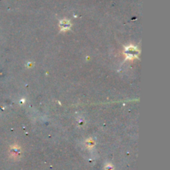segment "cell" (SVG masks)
<instances>
[{"label": "cell", "mask_w": 170, "mask_h": 170, "mask_svg": "<svg viewBox=\"0 0 170 170\" xmlns=\"http://www.w3.org/2000/svg\"><path fill=\"white\" fill-rule=\"evenodd\" d=\"M60 26H61V27H63V28H64L63 30H66V27H67V28H68V27H70V24H69V23H68L67 21L64 20V21H62V22L61 23Z\"/></svg>", "instance_id": "6da1fadb"}]
</instances>
